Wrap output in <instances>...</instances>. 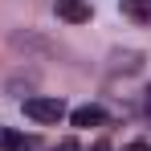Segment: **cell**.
Masks as SVG:
<instances>
[{
    "instance_id": "6da1fadb",
    "label": "cell",
    "mask_w": 151,
    "mask_h": 151,
    "mask_svg": "<svg viewBox=\"0 0 151 151\" xmlns=\"http://www.w3.org/2000/svg\"><path fill=\"white\" fill-rule=\"evenodd\" d=\"M25 114L33 123H57V119H65V102L49 98V94H29L25 98Z\"/></svg>"
},
{
    "instance_id": "7a4b0ae2",
    "label": "cell",
    "mask_w": 151,
    "mask_h": 151,
    "mask_svg": "<svg viewBox=\"0 0 151 151\" xmlns=\"http://www.w3.org/2000/svg\"><path fill=\"white\" fill-rule=\"evenodd\" d=\"M57 17L70 25H82V21H90V4L86 0H57Z\"/></svg>"
},
{
    "instance_id": "3957f363",
    "label": "cell",
    "mask_w": 151,
    "mask_h": 151,
    "mask_svg": "<svg viewBox=\"0 0 151 151\" xmlns=\"http://www.w3.org/2000/svg\"><path fill=\"white\" fill-rule=\"evenodd\" d=\"M106 114H102V106H78L74 114H70V123L74 127H98Z\"/></svg>"
},
{
    "instance_id": "277c9868",
    "label": "cell",
    "mask_w": 151,
    "mask_h": 151,
    "mask_svg": "<svg viewBox=\"0 0 151 151\" xmlns=\"http://www.w3.org/2000/svg\"><path fill=\"white\" fill-rule=\"evenodd\" d=\"M37 139L33 135H17V131H0V147L4 151H25V147H33Z\"/></svg>"
},
{
    "instance_id": "5b68a950",
    "label": "cell",
    "mask_w": 151,
    "mask_h": 151,
    "mask_svg": "<svg viewBox=\"0 0 151 151\" xmlns=\"http://www.w3.org/2000/svg\"><path fill=\"white\" fill-rule=\"evenodd\" d=\"M123 12L135 21H151V0H123Z\"/></svg>"
},
{
    "instance_id": "8992f818",
    "label": "cell",
    "mask_w": 151,
    "mask_h": 151,
    "mask_svg": "<svg viewBox=\"0 0 151 151\" xmlns=\"http://www.w3.org/2000/svg\"><path fill=\"white\" fill-rule=\"evenodd\" d=\"M53 151H78V139H61V143H57Z\"/></svg>"
},
{
    "instance_id": "52a82bcc",
    "label": "cell",
    "mask_w": 151,
    "mask_h": 151,
    "mask_svg": "<svg viewBox=\"0 0 151 151\" xmlns=\"http://www.w3.org/2000/svg\"><path fill=\"white\" fill-rule=\"evenodd\" d=\"M123 151H151V143H143V139H135V143H127Z\"/></svg>"
},
{
    "instance_id": "ba28073f",
    "label": "cell",
    "mask_w": 151,
    "mask_h": 151,
    "mask_svg": "<svg viewBox=\"0 0 151 151\" xmlns=\"http://www.w3.org/2000/svg\"><path fill=\"white\" fill-rule=\"evenodd\" d=\"M143 106H147V114H151V86H147V98H143Z\"/></svg>"
}]
</instances>
